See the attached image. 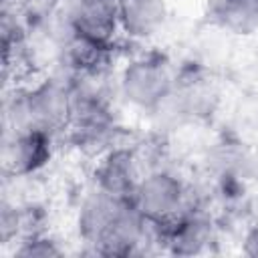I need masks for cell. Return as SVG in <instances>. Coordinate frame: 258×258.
I'll list each match as a JSON object with an SVG mask.
<instances>
[{"label": "cell", "mask_w": 258, "mask_h": 258, "mask_svg": "<svg viewBox=\"0 0 258 258\" xmlns=\"http://www.w3.org/2000/svg\"><path fill=\"white\" fill-rule=\"evenodd\" d=\"M64 16L75 34L109 44L119 32L117 0H69Z\"/></svg>", "instance_id": "cell-5"}, {"label": "cell", "mask_w": 258, "mask_h": 258, "mask_svg": "<svg viewBox=\"0 0 258 258\" xmlns=\"http://www.w3.org/2000/svg\"><path fill=\"white\" fill-rule=\"evenodd\" d=\"M60 250L54 246V242L42 236L40 232L20 238V246L14 250V254H20V256H54Z\"/></svg>", "instance_id": "cell-10"}, {"label": "cell", "mask_w": 258, "mask_h": 258, "mask_svg": "<svg viewBox=\"0 0 258 258\" xmlns=\"http://www.w3.org/2000/svg\"><path fill=\"white\" fill-rule=\"evenodd\" d=\"M212 14L222 28L234 34L258 30V0H216Z\"/></svg>", "instance_id": "cell-9"}, {"label": "cell", "mask_w": 258, "mask_h": 258, "mask_svg": "<svg viewBox=\"0 0 258 258\" xmlns=\"http://www.w3.org/2000/svg\"><path fill=\"white\" fill-rule=\"evenodd\" d=\"M131 204L145 220L163 226L165 230L194 208L189 187L167 169H151L143 173L135 185Z\"/></svg>", "instance_id": "cell-2"}, {"label": "cell", "mask_w": 258, "mask_h": 258, "mask_svg": "<svg viewBox=\"0 0 258 258\" xmlns=\"http://www.w3.org/2000/svg\"><path fill=\"white\" fill-rule=\"evenodd\" d=\"M119 32L133 40L155 36L167 20L165 0H117Z\"/></svg>", "instance_id": "cell-8"}, {"label": "cell", "mask_w": 258, "mask_h": 258, "mask_svg": "<svg viewBox=\"0 0 258 258\" xmlns=\"http://www.w3.org/2000/svg\"><path fill=\"white\" fill-rule=\"evenodd\" d=\"M131 204V200H123L117 196H111L99 187H95L81 204L79 210V234L87 244H93L95 250L103 246V242L113 232L115 224L119 222L125 208Z\"/></svg>", "instance_id": "cell-4"}, {"label": "cell", "mask_w": 258, "mask_h": 258, "mask_svg": "<svg viewBox=\"0 0 258 258\" xmlns=\"http://www.w3.org/2000/svg\"><path fill=\"white\" fill-rule=\"evenodd\" d=\"M73 113L71 77L44 79L20 89L6 103L8 131H46L67 129Z\"/></svg>", "instance_id": "cell-1"}, {"label": "cell", "mask_w": 258, "mask_h": 258, "mask_svg": "<svg viewBox=\"0 0 258 258\" xmlns=\"http://www.w3.org/2000/svg\"><path fill=\"white\" fill-rule=\"evenodd\" d=\"M52 133L8 131L4 139V165L14 175H30L44 167L52 153Z\"/></svg>", "instance_id": "cell-6"}, {"label": "cell", "mask_w": 258, "mask_h": 258, "mask_svg": "<svg viewBox=\"0 0 258 258\" xmlns=\"http://www.w3.org/2000/svg\"><path fill=\"white\" fill-rule=\"evenodd\" d=\"M139 177H141V173H139V165H137L133 151L121 149V147L109 149L97 165V171H95L97 185L95 187H99L111 196L131 200Z\"/></svg>", "instance_id": "cell-7"}, {"label": "cell", "mask_w": 258, "mask_h": 258, "mask_svg": "<svg viewBox=\"0 0 258 258\" xmlns=\"http://www.w3.org/2000/svg\"><path fill=\"white\" fill-rule=\"evenodd\" d=\"M171 64L159 54H139L129 60L117 81L119 95L133 107L157 111L175 87Z\"/></svg>", "instance_id": "cell-3"}]
</instances>
